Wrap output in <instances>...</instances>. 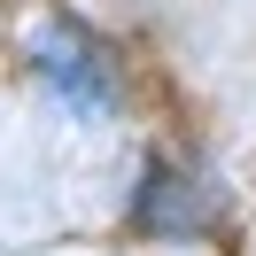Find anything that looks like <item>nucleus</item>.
Wrapping results in <instances>:
<instances>
[{
    "label": "nucleus",
    "instance_id": "1",
    "mask_svg": "<svg viewBox=\"0 0 256 256\" xmlns=\"http://www.w3.org/2000/svg\"><path fill=\"white\" fill-rule=\"evenodd\" d=\"M32 54H39V78H47L70 109H86V116H109V109H116V94H124V86H116V54L101 47L94 32H78V24H47Z\"/></svg>",
    "mask_w": 256,
    "mask_h": 256
},
{
    "label": "nucleus",
    "instance_id": "2",
    "mask_svg": "<svg viewBox=\"0 0 256 256\" xmlns=\"http://www.w3.org/2000/svg\"><path fill=\"white\" fill-rule=\"evenodd\" d=\"M132 225L140 233H210L218 225V186L202 171H178V163H148L140 194H132Z\"/></svg>",
    "mask_w": 256,
    "mask_h": 256
}]
</instances>
